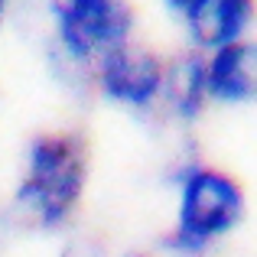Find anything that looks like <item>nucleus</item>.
Masks as SVG:
<instances>
[{
  "label": "nucleus",
  "mask_w": 257,
  "mask_h": 257,
  "mask_svg": "<svg viewBox=\"0 0 257 257\" xmlns=\"http://www.w3.org/2000/svg\"><path fill=\"white\" fill-rule=\"evenodd\" d=\"M85 189V147L75 134H43L26 150V170L13 205L36 228H59L72 218Z\"/></svg>",
  "instance_id": "1"
},
{
  "label": "nucleus",
  "mask_w": 257,
  "mask_h": 257,
  "mask_svg": "<svg viewBox=\"0 0 257 257\" xmlns=\"http://www.w3.org/2000/svg\"><path fill=\"white\" fill-rule=\"evenodd\" d=\"M244 205V192L228 173L189 166L179 176V218L166 247L176 254H202L241 225Z\"/></svg>",
  "instance_id": "2"
},
{
  "label": "nucleus",
  "mask_w": 257,
  "mask_h": 257,
  "mask_svg": "<svg viewBox=\"0 0 257 257\" xmlns=\"http://www.w3.org/2000/svg\"><path fill=\"white\" fill-rule=\"evenodd\" d=\"M56 20V39L72 65H85L101 52L127 43L134 10L127 0H46Z\"/></svg>",
  "instance_id": "3"
},
{
  "label": "nucleus",
  "mask_w": 257,
  "mask_h": 257,
  "mask_svg": "<svg viewBox=\"0 0 257 257\" xmlns=\"http://www.w3.org/2000/svg\"><path fill=\"white\" fill-rule=\"evenodd\" d=\"M98 88L127 107H150L163 91V62L153 52L120 43L98 56Z\"/></svg>",
  "instance_id": "4"
},
{
  "label": "nucleus",
  "mask_w": 257,
  "mask_h": 257,
  "mask_svg": "<svg viewBox=\"0 0 257 257\" xmlns=\"http://www.w3.org/2000/svg\"><path fill=\"white\" fill-rule=\"evenodd\" d=\"M195 46L221 49L228 43H241L251 30L254 0H186L179 10Z\"/></svg>",
  "instance_id": "5"
},
{
  "label": "nucleus",
  "mask_w": 257,
  "mask_h": 257,
  "mask_svg": "<svg viewBox=\"0 0 257 257\" xmlns=\"http://www.w3.org/2000/svg\"><path fill=\"white\" fill-rule=\"evenodd\" d=\"M205 94L221 104H251L257 94V49L251 43H228L212 49L205 62Z\"/></svg>",
  "instance_id": "6"
},
{
  "label": "nucleus",
  "mask_w": 257,
  "mask_h": 257,
  "mask_svg": "<svg viewBox=\"0 0 257 257\" xmlns=\"http://www.w3.org/2000/svg\"><path fill=\"white\" fill-rule=\"evenodd\" d=\"M160 98L170 101L173 114L179 120L199 117L205 101H208V94H205V59H199L195 52H182L173 62H166Z\"/></svg>",
  "instance_id": "7"
},
{
  "label": "nucleus",
  "mask_w": 257,
  "mask_h": 257,
  "mask_svg": "<svg viewBox=\"0 0 257 257\" xmlns=\"http://www.w3.org/2000/svg\"><path fill=\"white\" fill-rule=\"evenodd\" d=\"M62 257H104V251H101V244L91 241V238H75V241L65 244Z\"/></svg>",
  "instance_id": "8"
},
{
  "label": "nucleus",
  "mask_w": 257,
  "mask_h": 257,
  "mask_svg": "<svg viewBox=\"0 0 257 257\" xmlns=\"http://www.w3.org/2000/svg\"><path fill=\"white\" fill-rule=\"evenodd\" d=\"M166 4V10H173V13H179L182 7H186V0H163Z\"/></svg>",
  "instance_id": "9"
},
{
  "label": "nucleus",
  "mask_w": 257,
  "mask_h": 257,
  "mask_svg": "<svg viewBox=\"0 0 257 257\" xmlns=\"http://www.w3.org/2000/svg\"><path fill=\"white\" fill-rule=\"evenodd\" d=\"M7 4H10V0H0V20H4V13H7Z\"/></svg>",
  "instance_id": "10"
},
{
  "label": "nucleus",
  "mask_w": 257,
  "mask_h": 257,
  "mask_svg": "<svg viewBox=\"0 0 257 257\" xmlns=\"http://www.w3.org/2000/svg\"><path fill=\"white\" fill-rule=\"evenodd\" d=\"M127 257H140V254H127Z\"/></svg>",
  "instance_id": "11"
}]
</instances>
